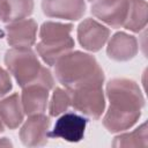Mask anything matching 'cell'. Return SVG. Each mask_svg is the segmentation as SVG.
Returning <instances> with one entry per match:
<instances>
[{
	"mask_svg": "<svg viewBox=\"0 0 148 148\" xmlns=\"http://www.w3.org/2000/svg\"><path fill=\"white\" fill-rule=\"evenodd\" d=\"M88 1H91L92 2V1H96V0H88Z\"/></svg>",
	"mask_w": 148,
	"mask_h": 148,
	"instance_id": "obj_22",
	"label": "cell"
},
{
	"mask_svg": "<svg viewBox=\"0 0 148 148\" xmlns=\"http://www.w3.org/2000/svg\"><path fill=\"white\" fill-rule=\"evenodd\" d=\"M34 0H0V22L12 23L30 16Z\"/></svg>",
	"mask_w": 148,
	"mask_h": 148,
	"instance_id": "obj_15",
	"label": "cell"
},
{
	"mask_svg": "<svg viewBox=\"0 0 148 148\" xmlns=\"http://www.w3.org/2000/svg\"><path fill=\"white\" fill-rule=\"evenodd\" d=\"M109 108L103 118V126L110 133L131 128L141 116L145 105L143 95L136 82L130 79H112L106 83Z\"/></svg>",
	"mask_w": 148,
	"mask_h": 148,
	"instance_id": "obj_1",
	"label": "cell"
},
{
	"mask_svg": "<svg viewBox=\"0 0 148 148\" xmlns=\"http://www.w3.org/2000/svg\"><path fill=\"white\" fill-rule=\"evenodd\" d=\"M72 30L71 23L46 21L42 24L39 29L40 40L36 45V51L46 65L53 66L60 57L72 51L74 47Z\"/></svg>",
	"mask_w": 148,
	"mask_h": 148,
	"instance_id": "obj_3",
	"label": "cell"
},
{
	"mask_svg": "<svg viewBox=\"0 0 148 148\" xmlns=\"http://www.w3.org/2000/svg\"><path fill=\"white\" fill-rule=\"evenodd\" d=\"M13 88L10 75L7 71H5L2 67H0V99L6 96Z\"/></svg>",
	"mask_w": 148,
	"mask_h": 148,
	"instance_id": "obj_19",
	"label": "cell"
},
{
	"mask_svg": "<svg viewBox=\"0 0 148 148\" xmlns=\"http://www.w3.org/2000/svg\"><path fill=\"white\" fill-rule=\"evenodd\" d=\"M3 131H5V124H3V121L0 118V133H2Z\"/></svg>",
	"mask_w": 148,
	"mask_h": 148,
	"instance_id": "obj_21",
	"label": "cell"
},
{
	"mask_svg": "<svg viewBox=\"0 0 148 148\" xmlns=\"http://www.w3.org/2000/svg\"><path fill=\"white\" fill-rule=\"evenodd\" d=\"M54 87V79L49 68L43 67L39 76L34 82L22 88L21 104L25 114L43 113L49 102V91Z\"/></svg>",
	"mask_w": 148,
	"mask_h": 148,
	"instance_id": "obj_5",
	"label": "cell"
},
{
	"mask_svg": "<svg viewBox=\"0 0 148 148\" xmlns=\"http://www.w3.org/2000/svg\"><path fill=\"white\" fill-rule=\"evenodd\" d=\"M138 53V40L126 32L114 34L108 42L106 54L114 61H128Z\"/></svg>",
	"mask_w": 148,
	"mask_h": 148,
	"instance_id": "obj_13",
	"label": "cell"
},
{
	"mask_svg": "<svg viewBox=\"0 0 148 148\" xmlns=\"http://www.w3.org/2000/svg\"><path fill=\"white\" fill-rule=\"evenodd\" d=\"M110 29L94 18L83 20L77 27V39L80 45L90 52H98L108 42Z\"/></svg>",
	"mask_w": 148,
	"mask_h": 148,
	"instance_id": "obj_10",
	"label": "cell"
},
{
	"mask_svg": "<svg viewBox=\"0 0 148 148\" xmlns=\"http://www.w3.org/2000/svg\"><path fill=\"white\" fill-rule=\"evenodd\" d=\"M37 23L32 18H23L5 27L6 39L12 47H31L36 43Z\"/></svg>",
	"mask_w": 148,
	"mask_h": 148,
	"instance_id": "obj_11",
	"label": "cell"
},
{
	"mask_svg": "<svg viewBox=\"0 0 148 148\" xmlns=\"http://www.w3.org/2000/svg\"><path fill=\"white\" fill-rule=\"evenodd\" d=\"M113 147H147V124L143 123L133 132L124 133L113 139Z\"/></svg>",
	"mask_w": 148,
	"mask_h": 148,
	"instance_id": "obj_17",
	"label": "cell"
},
{
	"mask_svg": "<svg viewBox=\"0 0 148 148\" xmlns=\"http://www.w3.org/2000/svg\"><path fill=\"white\" fill-rule=\"evenodd\" d=\"M147 24V1L130 0L124 28L133 32L141 31Z\"/></svg>",
	"mask_w": 148,
	"mask_h": 148,
	"instance_id": "obj_16",
	"label": "cell"
},
{
	"mask_svg": "<svg viewBox=\"0 0 148 148\" xmlns=\"http://www.w3.org/2000/svg\"><path fill=\"white\" fill-rule=\"evenodd\" d=\"M130 0H96L90 8L91 14L111 28L124 25Z\"/></svg>",
	"mask_w": 148,
	"mask_h": 148,
	"instance_id": "obj_8",
	"label": "cell"
},
{
	"mask_svg": "<svg viewBox=\"0 0 148 148\" xmlns=\"http://www.w3.org/2000/svg\"><path fill=\"white\" fill-rule=\"evenodd\" d=\"M6 68L23 88L37 80L44 66H42L36 52L30 47H12L6 51L3 58Z\"/></svg>",
	"mask_w": 148,
	"mask_h": 148,
	"instance_id": "obj_4",
	"label": "cell"
},
{
	"mask_svg": "<svg viewBox=\"0 0 148 148\" xmlns=\"http://www.w3.org/2000/svg\"><path fill=\"white\" fill-rule=\"evenodd\" d=\"M88 120L74 112H64L56 121L53 130L49 132L51 138H60L68 142H79L84 136Z\"/></svg>",
	"mask_w": 148,
	"mask_h": 148,
	"instance_id": "obj_9",
	"label": "cell"
},
{
	"mask_svg": "<svg viewBox=\"0 0 148 148\" xmlns=\"http://www.w3.org/2000/svg\"><path fill=\"white\" fill-rule=\"evenodd\" d=\"M42 10L47 17L77 21L86 13L84 0H42Z\"/></svg>",
	"mask_w": 148,
	"mask_h": 148,
	"instance_id": "obj_12",
	"label": "cell"
},
{
	"mask_svg": "<svg viewBox=\"0 0 148 148\" xmlns=\"http://www.w3.org/2000/svg\"><path fill=\"white\" fill-rule=\"evenodd\" d=\"M0 146H12V142L7 140V138H1L0 139Z\"/></svg>",
	"mask_w": 148,
	"mask_h": 148,
	"instance_id": "obj_20",
	"label": "cell"
},
{
	"mask_svg": "<svg viewBox=\"0 0 148 148\" xmlns=\"http://www.w3.org/2000/svg\"><path fill=\"white\" fill-rule=\"evenodd\" d=\"M51 119L44 113L29 116L20 130L21 142L27 147H39L47 143Z\"/></svg>",
	"mask_w": 148,
	"mask_h": 148,
	"instance_id": "obj_7",
	"label": "cell"
},
{
	"mask_svg": "<svg viewBox=\"0 0 148 148\" xmlns=\"http://www.w3.org/2000/svg\"><path fill=\"white\" fill-rule=\"evenodd\" d=\"M54 66V75L66 89H75L104 83V72L91 54L69 51L60 57Z\"/></svg>",
	"mask_w": 148,
	"mask_h": 148,
	"instance_id": "obj_2",
	"label": "cell"
},
{
	"mask_svg": "<svg viewBox=\"0 0 148 148\" xmlns=\"http://www.w3.org/2000/svg\"><path fill=\"white\" fill-rule=\"evenodd\" d=\"M24 111L18 94H13L0 99V118L9 130L17 128L23 123Z\"/></svg>",
	"mask_w": 148,
	"mask_h": 148,
	"instance_id": "obj_14",
	"label": "cell"
},
{
	"mask_svg": "<svg viewBox=\"0 0 148 148\" xmlns=\"http://www.w3.org/2000/svg\"><path fill=\"white\" fill-rule=\"evenodd\" d=\"M71 105L75 111L91 119H98L105 109V97L102 87L88 86L68 89Z\"/></svg>",
	"mask_w": 148,
	"mask_h": 148,
	"instance_id": "obj_6",
	"label": "cell"
},
{
	"mask_svg": "<svg viewBox=\"0 0 148 148\" xmlns=\"http://www.w3.org/2000/svg\"><path fill=\"white\" fill-rule=\"evenodd\" d=\"M71 106V95L68 89H62L57 87L53 90L50 104H49V113L51 117H58L67 111Z\"/></svg>",
	"mask_w": 148,
	"mask_h": 148,
	"instance_id": "obj_18",
	"label": "cell"
}]
</instances>
